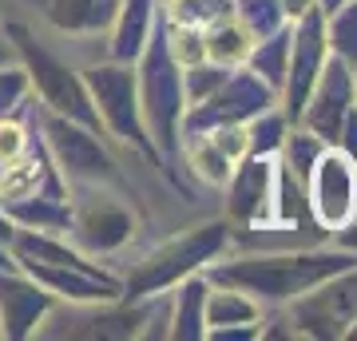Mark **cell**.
Masks as SVG:
<instances>
[{"label": "cell", "instance_id": "277c9868", "mask_svg": "<svg viewBox=\"0 0 357 341\" xmlns=\"http://www.w3.org/2000/svg\"><path fill=\"white\" fill-rule=\"evenodd\" d=\"M0 32L8 36V44L16 52V63L28 72L32 96L44 103V112L76 119V123H84V127H91V131L103 135V123H100V115H96V103H91L88 84H84V72L68 68L56 52L44 48L24 20H0Z\"/></svg>", "mask_w": 357, "mask_h": 341}, {"label": "cell", "instance_id": "ac0fdd59", "mask_svg": "<svg viewBox=\"0 0 357 341\" xmlns=\"http://www.w3.org/2000/svg\"><path fill=\"white\" fill-rule=\"evenodd\" d=\"M119 0H40V13L56 32L68 36H100L115 20Z\"/></svg>", "mask_w": 357, "mask_h": 341}, {"label": "cell", "instance_id": "603a6c76", "mask_svg": "<svg viewBox=\"0 0 357 341\" xmlns=\"http://www.w3.org/2000/svg\"><path fill=\"white\" fill-rule=\"evenodd\" d=\"M203 44H206V60L238 68V63H246V52H250L255 36L246 32V24L238 20V16H227V20L203 28Z\"/></svg>", "mask_w": 357, "mask_h": 341}, {"label": "cell", "instance_id": "d590c367", "mask_svg": "<svg viewBox=\"0 0 357 341\" xmlns=\"http://www.w3.org/2000/svg\"><path fill=\"white\" fill-rule=\"evenodd\" d=\"M0 63H16V52H13V44H8L4 32H0Z\"/></svg>", "mask_w": 357, "mask_h": 341}, {"label": "cell", "instance_id": "e575fe53", "mask_svg": "<svg viewBox=\"0 0 357 341\" xmlns=\"http://www.w3.org/2000/svg\"><path fill=\"white\" fill-rule=\"evenodd\" d=\"M278 4H282V16L286 20H298V16H306L318 8V0H278Z\"/></svg>", "mask_w": 357, "mask_h": 341}, {"label": "cell", "instance_id": "e0dca14e", "mask_svg": "<svg viewBox=\"0 0 357 341\" xmlns=\"http://www.w3.org/2000/svg\"><path fill=\"white\" fill-rule=\"evenodd\" d=\"M206 290L211 278L206 274H191L178 286L167 290L171 310H167V338L171 341H203L206 338Z\"/></svg>", "mask_w": 357, "mask_h": 341}, {"label": "cell", "instance_id": "2e32d148", "mask_svg": "<svg viewBox=\"0 0 357 341\" xmlns=\"http://www.w3.org/2000/svg\"><path fill=\"white\" fill-rule=\"evenodd\" d=\"M159 20V0H119L115 20L107 28V60L135 63L139 52L151 40V28Z\"/></svg>", "mask_w": 357, "mask_h": 341}, {"label": "cell", "instance_id": "74e56055", "mask_svg": "<svg viewBox=\"0 0 357 341\" xmlns=\"http://www.w3.org/2000/svg\"><path fill=\"white\" fill-rule=\"evenodd\" d=\"M345 338H349V341H357V321H354L349 329H345Z\"/></svg>", "mask_w": 357, "mask_h": 341}, {"label": "cell", "instance_id": "5bb4252c", "mask_svg": "<svg viewBox=\"0 0 357 341\" xmlns=\"http://www.w3.org/2000/svg\"><path fill=\"white\" fill-rule=\"evenodd\" d=\"M56 298L28 278L24 270H0V338L28 341L56 314Z\"/></svg>", "mask_w": 357, "mask_h": 341}, {"label": "cell", "instance_id": "8d00e7d4", "mask_svg": "<svg viewBox=\"0 0 357 341\" xmlns=\"http://www.w3.org/2000/svg\"><path fill=\"white\" fill-rule=\"evenodd\" d=\"M337 4H342V0H318V8H321V13H333Z\"/></svg>", "mask_w": 357, "mask_h": 341}, {"label": "cell", "instance_id": "ab89813d", "mask_svg": "<svg viewBox=\"0 0 357 341\" xmlns=\"http://www.w3.org/2000/svg\"><path fill=\"white\" fill-rule=\"evenodd\" d=\"M24 4H32V8H40V0H24Z\"/></svg>", "mask_w": 357, "mask_h": 341}, {"label": "cell", "instance_id": "f35d334b", "mask_svg": "<svg viewBox=\"0 0 357 341\" xmlns=\"http://www.w3.org/2000/svg\"><path fill=\"white\" fill-rule=\"evenodd\" d=\"M354 100H357V68H354Z\"/></svg>", "mask_w": 357, "mask_h": 341}, {"label": "cell", "instance_id": "f546056e", "mask_svg": "<svg viewBox=\"0 0 357 341\" xmlns=\"http://www.w3.org/2000/svg\"><path fill=\"white\" fill-rule=\"evenodd\" d=\"M215 147L227 155L230 163H238L243 155H250V135H246V123H227V127H215V131H206Z\"/></svg>", "mask_w": 357, "mask_h": 341}, {"label": "cell", "instance_id": "3957f363", "mask_svg": "<svg viewBox=\"0 0 357 341\" xmlns=\"http://www.w3.org/2000/svg\"><path fill=\"white\" fill-rule=\"evenodd\" d=\"M230 246H234V227L227 218H211V222L178 230L131 266V274L123 278V302H143V298L167 294L183 278L203 274L215 258L230 254Z\"/></svg>", "mask_w": 357, "mask_h": 341}, {"label": "cell", "instance_id": "5b68a950", "mask_svg": "<svg viewBox=\"0 0 357 341\" xmlns=\"http://www.w3.org/2000/svg\"><path fill=\"white\" fill-rule=\"evenodd\" d=\"M84 84L91 91V103H96V115H100V123H103V135H112L115 143L139 151L147 163L163 167L151 135H147V127H143V115H139L135 63H119V60L91 63L88 72H84Z\"/></svg>", "mask_w": 357, "mask_h": 341}, {"label": "cell", "instance_id": "d4e9b609", "mask_svg": "<svg viewBox=\"0 0 357 341\" xmlns=\"http://www.w3.org/2000/svg\"><path fill=\"white\" fill-rule=\"evenodd\" d=\"M326 40L337 60L357 68V0H342L333 13H326Z\"/></svg>", "mask_w": 357, "mask_h": 341}, {"label": "cell", "instance_id": "ffe728a7", "mask_svg": "<svg viewBox=\"0 0 357 341\" xmlns=\"http://www.w3.org/2000/svg\"><path fill=\"white\" fill-rule=\"evenodd\" d=\"M286 56H290V24H282L278 32H270V36H258L255 44H250V52H246V68L282 96Z\"/></svg>", "mask_w": 357, "mask_h": 341}, {"label": "cell", "instance_id": "836d02e7", "mask_svg": "<svg viewBox=\"0 0 357 341\" xmlns=\"http://www.w3.org/2000/svg\"><path fill=\"white\" fill-rule=\"evenodd\" d=\"M330 242H333V246H342V250H354V254H357V215L349 218L342 230H333Z\"/></svg>", "mask_w": 357, "mask_h": 341}, {"label": "cell", "instance_id": "30bf717a", "mask_svg": "<svg viewBox=\"0 0 357 341\" xmlns=\"http://www.w3.org/2000/svg\"><path fill=\"white\" fill-rule=\"evenodd\" d=\"M306 202L310 215L326 234L342 230L357 215V159L342 147L326 143L306 175Z\"/></svg>", "mask_w": 357, "mask_h": 341}, {"label": "cell", "instance_id": "6da1fadb", "mask_svg": "<svg viewBox=\"0 0 357 341\" xmlns=\"http://www.w3.org/2000/svg\"><path fill=\"white\" fill-rule=\"evenodd\" d=\"M357 266L354 250L342 246H326V242H310L298 250H270V254H222L206 266L203 274L215 286H234V290L250 294L258 305H286L314 290L318 282L333 278Z\"/></svg>", "mask_w": 357, "mask_h": 341}, {"label": "cell", "instance_id": "44dd1931", "mask_svg": "<svg viewBox=\"0 0 357 341\" xmlns=\"http://www.w3.org/2000/svg\"><path fill=\"white\" fill-rule=\"evenodd\" d=\"M250 321H262V305L250 294L234 290V286H215L211 282V290H206V329L250 326Z\"/></svg>", "mask_w": 357, "mask_h": 341}, {"label": "cell", "instance_id": "d6a6232c", "mask_svg": "<svg viewBox=\"0 0 357 341\" xmlns=\"http://www.w3.org/2000/svg\"><path fill=\"white\" fill-rule=\"evenodd\" d=\"M13 234H16V222L4 215V211H0V270H16L13 254H8V242H13Z\"/></svg>", "mask_w": 357, "mask_h": 341}, {"label": "cell", "instance_id": "83f0119b", "mask_svg": "<svg viewBox=\"0 0 357 341\" xmlns=\"http://www.w3.org/2000/svg\"><path fill=\"white\" fill-rule=\"evenodd\" d=\"M230 76L227 63H215V60H199L191 68H183V91H187V103H199L206 100L211 91Z\"/></svg>", "mask_w": 357, "mask_h": 341}, {"label": "cell", "instance_id": "d6986e66", "mask_svg": "<svg viewBox=\"0 0 357 341\" xmlns=\"http://www.w3.org/2000/svg\"><path fill=\"white\" fill-rule=\"evenodd\" d=\"M4 215L13 218L16 227L68 234L72 230V195H28L20 202H8Z\"/></svg>", "mask_w": 357, "mask_h": 341}, {"label": "cell", "instance_id": "8992f818", "mask_svg": "<svg viewBox=\"0 0 357 341\" xmlns=\"http://www.w3.org/2000/svg\"><path fill=\"white\" fill-rule=\"evenodd\" d=\"M40 135L48 147L56 171L68 179V187H115L128 190V179L119 171V163L112 159V151L103 147V135L91 127L64 119L56 112L40 107Z\"/></svg>", "mask_w": 357, "mask_h": 341}, {"label": "cell", "instance_id": "52a82bcc", "mask_svg": "<svg viewBox=\"0 0 357 341\" xmlns=\"http://www.w3.org/2000/svg\"><path fill=\"white\" fill-rule=\"evenodd\" d=\"M274 103H278V91L270 88V84H262L246 63H238V68H230V76L206 100L187 103L183 123H178V135L187 139V135H206V131L227 127V123H250L255 115H262Z\"/></svg>", "mask_w": 357, "mask_h": 341}, {"label": "cell", "instance_id": "9c48e42d", "mask_svg": "<svg viewBox=\"0 0 357 341\" xmlns=\"http://www.w3.org/2000/svg\"><path fill=\"white\" fill-rule=\"evenodd\" d=\"M139 230V218L123 199L107 195V187H76L72 195V230L68 238L84 254L103 258V254L123 250Z\"/></svg>", "mask_w": 357, "mask_h": 341}, {"label": "cell", "instance_id": "1f68e13d", "mask_svg": "<svg viewBox=\"0 0 357 341\" xmlns=\"http://www.w3.org/2000/svg\"><path fill=\"white\" fill-rule=\"evenodd\" d=\"M333 147H342L345 155H354V159H357V100H354V107L345 112V119H342V127H337V139H333Z\"/></svg>", "mask_w": 357, "mask_h": 341}, {"label": "cell", "instance_id": "484cf974", "mask_svg": "<svg viewBox=\"0 0 357 341\" xmlns=\"http://www.w3.org/2000/svg\"><path fill=\"white\" fill-rule=\"evenodd\" d=\"M286 131H290V119L278 103L266 107L262 115H255L246 123V135H250V155H262V159H278L282 143H286Z\"/></svg>", "mask_w": 357, "mask_h": 341}, {"label": "cell", "instance_id": "f1b7e54d", "mask_svg": "<svg viewBox=\"0 0 357 341\" xmlns=\"http://www.w3.org/2000/svg\"><path fill=\"white\" fill-rule=\"evenodd\" d=\"M28 100H32L28 72L20 68V63H0V119L13 115V112H20Z\"/></svg>", "mask_w": 357, "mask_h": 341}, {"label": "cell", "instance_id": "7a4b0ae2", "mask_svg": "<svg viewBox=\"0 0 357 341\" xmlns=\"http://www.w3.org/2000/svg\"><path fill=\"white\" fill-rule=\"evenodd\" d=\"M135 84H139V115L143 127L151 135L155 151L163 171L178 183V123L187 112V91H183V68L175 63L171 48H167V28L163 16L155 20L151 40L135 60Z\"/></svg>", "mask_w": 357, "mask_h": 341}, {"label": "cell", "instance_id": "4dcf8cb0", "mask_svg": "<svg viewBox=\"0 0 357 341\" xmlns=\"http://www.w3.org/2000/svg\"><path fill=\"white\" fill-rule=\"evenodd\" d=\"M262 338V321H250V326H218V329H206L203 341H255Z\"/></svg>", "mask_w": 357, "mask_h": 341}, {"label": "cell", "instance_id": "cb8c5ba5", "mask_svg": "<svg viewBox=\"0 0 357 341\" xmlns=\"http://www.w3.org/2000/svg\"><path fill=\"white\" fill-rule=\"evenodd\" d=\"M159 16L171 24H191V28H211L218 20L234 16L230 0H159Z\"/></svg>", "mask_w": 357, "mask_h": 341}, {"label": "cell", "instance_id": "7c38bea8", "mask_svg": "<svg viewBox=\"0 0 357 341\" xmlns=\"http://www.w3.org/2000/svg\"><path fill=\"white\" fill-rule=\"evenodd\" d=\"M227 190V222L234 230L274 227V159L243 155L222 183Z\"/></svg>", "mask_w": 357, "mask_h": 341}, {"label": "cell", "instance_id": "9a60e30c", "mask_svg": "<svg viewBox=\"0 0 357 341\" xmlns=\"http://www.w3.org/2000/svg\"><path fill=\"white\" fill-rule=\"evenodd\" d=\"M349 107H354V68L330 52V60L321 68V76L314 84V91H310L298 123L306 127V131H314L321 143H333Z\"/></svg>", "mask_w": 357, "mask_h": 341}, {"label": "cell", "instance_id": "8fae6325", "mask_svg": "<svg viewBox=\"0 0 357 341\" xmlns=\"http://www.w3.org/2000/svg\"><path fill=\"white\" fill-rule=\"evenodd\" d=\"M326 60H330L326 13L314 8V13L290 20V56H286V79H282V96H278V107L286 112L290 123H298V115L306 107Z\"/></svg>", "mask_w": 357, "mask_h": 341}, {"label": "cell", "instance_id": "4316f807", "mask_svg": "<svg viewBox=\"0 0 357 341\" xmlns=\"http://www.w3.org/2000/svg\"><path fill=\"white\" fill-rule=\"evenodd\" d=\"M234 4V16L246 24L250 36H270V32H278L282 24H290L286 16H282V4L278 0H230Z\"/></svg>", "mask_w": 357, "mask_h": 341}, {"label": "cell", "instance_id": "4fadbf2b", "mask_svg": "<svg viewBox=\"0 0 357 341\" xmlns=\"http://www.w3.org/2000/svg\"><path fill=\"white\" fill-rule=\"evenodd\" d=\"M28 278L44 286L56 302L68 305H100L123 298V278H115L112 270H79V266H52V262H16Z\"/></svg>", "mask_w": 357, "mask_h": 341}, {"label": "cell", "instance_id": "ba28073f", "mask_svg": "<svg viewBox=\"0 0 357 341\" xmlns=\"http://www.w3.org/2000/svg\"><path fill=\"white\" fill-rule=\"evenodd\" d=\"M294 338L310 341H342L345 329L357 321V266L318 282L314 290L282 305Z\"/></svg>", "mask_w": 357, "mask_h": 341}, {"label": "cell", "instance_id": "7402d4cb", "mask_svg": "<svg viewBox=\"0 0 357 341\" xmlns=\"http://www.w3.org/2000/svg\"><path fill=\"white\" fill-rule=\"evenodd\" d=\"M178 163H187V171H191L195 179L211 183V187H222L227 175L234 171V163L218 151L211 135H187V139L178 143Z\"/></svg>", "mask_w": 357, "mask_h": 341}]
</instances>
